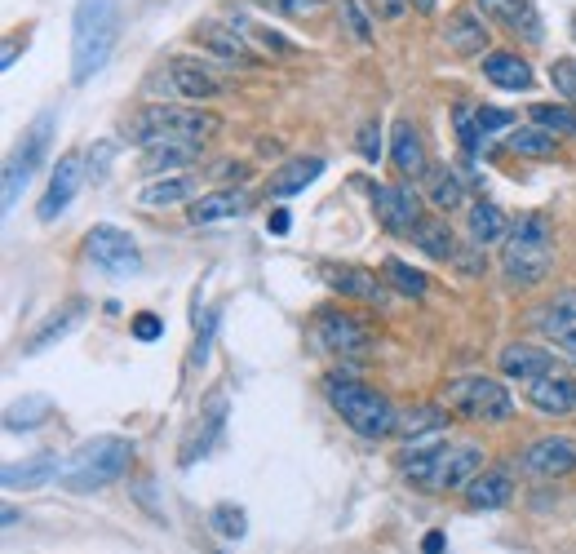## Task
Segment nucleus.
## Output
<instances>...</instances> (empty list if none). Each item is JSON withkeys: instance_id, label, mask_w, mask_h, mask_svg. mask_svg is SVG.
I'll return each instance as SVG.
<instances>
[{"instance_id": "72a5a7b5", "label": "nucleus", "mask_w": 576, "mask_h": 554, "mask_svg": "<svg viewBox=\"0 0 576 554\" xmlns=\"http://www.w3.org/2000/svg\"><path fill=\"white\" fill-rule=\"evenodd\" d=\"M439 426H448V413H444L439 404H417V408H408V413L395 417V430H399L404 439L430 435V430H439Z\"/></svg>"}, {"instance_id": "bb28decb", "label": "nucleus", "mask_w": 576, "mask_h": 554, "mask_svg": "<svg viewBox=\"0 0 576 554\" xmlns=\"http://www.w3.org/2000/svg\"><path fill=\"white\" fill-rule=\"evenodd\" d=\"M222 430H226V395H213V399H209V408H204V417L195 422L191 444L182 448V466H195V457L209 453V448L222 439Z\"/></svg>"}, {"instance_id": "a878e982", "label": "nucleus", "mask_w": 576, "mask_h": 554, "mask_svg": "<svg viewBox=\"0 0 576 554\" xmlns=\"http://www.w3.org/2000/svg\"><path fill=\"white\" fill-rule=\"evenodd\" d=\"M483 76H488L497 89H506V94H528V89L537 85L532 67L523 63L519 54H506V49H497V54L483 58Z\"/></svg>"}, {"instance_id": "e433bc0d", "label": "nucleus", "mask_w": 576, "mask_h": 554, "mask_svg": "<svg viewBox=\"0 0 576 554\" xmlns=\"http://www.w3.org/2000/svg\"><path fill=\"white\" fill-rule=\"evenodd\" d=\"M532 125L559 133V138H576V107H554V102H532Z\"/></svg>"}, {"instance_id": "2f4dec72", "label": "nucleus", "mask_w": 576, "mask_h": 554, "mask_svg": "<svg viewBox=\"0 0 576 554\" xmlns=\"http://www.w3.org/2000/svg\"><path fill=\"white\" fill-rule=\"evenodd\" d=\"M147 209H164V204H191L195 200V178H156L142 187L138 196Z\"/></svg>"}, {"instance_id": "f3484780", "label": "nucleus", "mask_w": 576, "mask_h": 554, "mask_svg": "<svg viewBox=\"0 0 576 554\" xmlns=\"http://www.w3.org/2000/svg\"><path fill=\"white\" fill-rule=\"evenodd\" d=\"M63 475V461H58V453H36V457H27V461H9L5 470H0V484H5L9 492H18V488H45V484H54V479Z\"/></svg>"}, {"instance_id": "f257e3e1", "label": "nucleus", "mask_w": 576, "mask_h": 554, "mask_svg": "<svg viewBox=\"0 0 576 554\" xmlns=\"http://www.w3.org/2000/svg\"><path fill=\"white\" fill-rule=\"evenodd\" d=\"M120 36V0H76L71 18V80L89 85L107 67Z\"/></svg>"}, {"instance_id": "603ef678", "label": "nucleus", "mask_w": 576, "mask_h": 554, "mask_svg": "<svg viewBox=\"0 0 576 554\" xmlns=\"http://www.w3.org/2000/svg\"><path fill=\"white\" fill-rule=\"evenodd\" d=\"M554 346H559V351H563V355H568L572 364H576V328H572L568 337H559V342H554Z\"/></svg>"}, {"instance_id": "a211bd4d", "label": "nucleus", "mask_w": 576, "mask_h": 554, "mask_svg": "<svg viewBox=\"0 0 576 554\" xmlns=\"http://www.w3.org/2000/svg\"><path fill=\"white\" fill-rule=\"evenodd\" d=\"M324 284L342 297H359V302H386V280H377L364 266H324Z\"/></svg>"}, {"instance_id": "7c9ffc66", "label": "nucleus", "mask_w": 576, "mask_h": 554, "mask_svg": "<svg viewBox=\"0 0 576 554\" xmlns=\"http://www.w3.org/2000/svg\"><path fill=\"white\" fill-rule=\"evenodd\" d=\"M80 315H85V302H71V306H63V311H58V315H49V324L40 328V333H36L32 342L23 346V351H27V355L49 351V346H54V342H63V337L71 333V328L80 324Z\"/></svg>"}, {"instance_id": "473e14b6", "label": "nucleus", "mask_w": 576, "mask_h": 554, "mask_svg": "<svg viewBox=\"0 0 576 554\" xmlns=\"http://www.w3.org/2000/svg\"><path fill=\"white\" fill-rule=\"evenodd\" d=\"M510 151L514 156H532V160H545L559 151V133L541 129V125H528V129H514L510 133Z\"/></svg>"}, {"instance_id": "dca6fc26", "label": "nucleus", "mask_w": 576, "mask_h": 554, "mask_svg": "<svg viewBox=\"0 0 576 554\" xmlns=\"http://www.w3.org/2000/svg\"><path fill=\"white\" fill-rule=\"evenodd\" d=\"M497 368H501V377H510V382H523V386H532V382H537V377L554 373V355H545L541 346H523V342H510L506 351L497 355Z\"/></svg>"}, {"instance_id": "5701e85b", "label": "nucleus", "mask_w": 576, "mask_h": 554, "mask_svg": "<svg viewBox=\"0 0 576 554\" xmlns=\"http://www.w3.org/2000/svg\"><path fill=\"white\" fill-rule=\"evenodd\" d=\"M204 156V142L200 138H164V142H151L147 156H142V173H169V169H187Z\"/></svg>"}, {"instance_id": "79ce46f5", "label": "nucleus", "mask_w": 576, "mask_h": 554, "mask_svg": "<svg viewBox=\"0 0 576 554\" xmlns=\"http://www.w3.org/2000/svg\"><path fill=\"white\" fill-rule=\"evenodd\" d=\"M209 523H213V532H222V537H231V541H240L244 532H249V515H244L240 506H218Z\"/></svg>"}, {"instance_id": "20e7f679", "label": "nucleus", "mask_w": 576, "mask_h": 554, "mask_svg": "<svg viewBox=\"0 0 576 554\" xmlns=\"http://www.w3.org/2000/svg\"><path fill=\"white\" fill-rule=\"evenodd\" d=\"M550 266H554V231L541 213H528V218L510 231L506 253H501V271H506L510 284L532 289V284H541L545 275H550Z\"/></svg>"}, {"instance_id": "f8f14e48", "label": "nucleus", "mask_w": 576, "mask_h": 554, "mask_svg": "<svg viewBox=\"0 0 576 554\" xmlns=\"http://www.w3.org/2000/svg\"><path fill=\"white\" fill-rule=\"evenodd\" d=\"M519 466L537 479H563L576 470V439H563V435H550V439H537V444L523 448Z\"/></svg>"}, {"instance_id": "4c0bfd02", "label": "nucleus", "mask_w": 576, "mask_h": 554, "mask_svg": "<svg viewBox=\"0 0 576 554\" xmlns=\"http://www.w3.org/2000/svg\"><path fill=\"white\" fill-rule=\"evenodd\" d=\"M426 191H430V204H435V209H457L461 204V182L452 178L448 169H426Z\"/></svg>"}, {"instance_id": "f03ea898", "label": "nucleus", "mask_w": 576, "mask_h": 554, "mask_svg": "<svg viewBox=\"0 0 576 554\" xmlns=\"http://www.w3.org/2000/svg\"><path fill=\"white\" fill-rule=\"evenodd\" d=\"M479 470H483L479 444H444V439H435V444L408 448L404 453V475L426 492L470 488V479H475Z\"/></svg>"}, {"instance_id": "412c9836", "label": "nucleus", "mask_w": 576, "mask_h": 554, "mask_svg": "<svg viewBox=\"0 0 576 554\" xmlns=\"http://www.w3.org/2000/svg\"><path fill=\"white\" fill-rule=\"evenodd\" d=\"M76 191H80V156L71 151V156L58 160L54 178H49V191H45V200H40V222H54L58 213L76 200Z\"/></svg>"}, {"instance_id": "864d4df0", "label": "nucleus", "mask_w": 576, "mask_h": 554, "mask_svg": "<svg viewBox=\"0 0 576 554\" xmlns=\"http://www.w3.org/2000/svg\"><path fill=\"white\" fill-rule=\"evenodd\" d=\"M421 550H426V554H439V550H444V537H439V532H430V537L421 541Z\"/></svg>"}, {"instance_id": "393cba45", "label": "nucleus", "mask_w": 576, "mask_h": 554, "mask_svg": "<svg viewBox=\"0 0 576 554\" xmlns=\"http://www.w3.org/2000/svg\"><path fill=\"white\" fill-rule=\"evenodd\" d=\"M169 85L178 89L182 98H195V102L222 94V80L213 76V67L195 63V58H173V63H169Z\"/></svg>"}, {"instance_id": "c9c22d12", "label": "nucleus", "mask_w": 576, "mask_h": 554, "mask_svg": "<svg viewBox=\"0 0 576 554\" xmlns=\"http://www.w3.org/2000/svg\"><path fill=\"white\" fill-rule=\"evenodd\" d=\"M382 280H386V289H395V293H404V297H426V289H430L426 271H417V266H408V262H399V258H386Z\"/></svg>"}, {"instance_id": "ea45409f", "label": "nucleus", "mask_w": 576, "mask_h": 554, "mask_svg": "<svg viewBox=\"0 0 576 554\" xmlns=\"http://www.w3.org/2000/svg\"><path fill=\"white\" fill-rule=\"evenodd\" d=\"M337 18H342V27L359 40V45H368V40H373V18H368L364 0H337Z\"/></svg>"}, {"instance_id": "cd10ccee", "label": "nucleus", "mask_w": 576, "mask_h": 554, "mask_svg": "<svg viewBox=\"0 0 576 554\" xmlns=\"http://www.w3.org/2000/svg\"><path fill=\"white\" fill-rule=\"evenodd\" d=\"M324 173V160L320 156H297V160H288L280 164V169L271 173V196L275 200H284V196H297V191H306L315 178Z\"/></svg>"}, {"instance_id": "0eeeda50", "label": "nucleus", "mask_w": 576, "mask_h": 554, "mask_svg": "<svg viewBox=\"0 0 576 554\" xmlns=\"http://www.w3.org/2000/svg\"><path fill=\"white\" fill-rule=\"evenodd\" d=\"M444 404L457 408V413L470 417V422H483V426L506 422L514 413V399L497 377H452L444 386Z\"/></svg>"}, {"instance_id": "58836bf2", "label": "nucleus", "mask_w": 576, "mask_h": 554, "mask_svg": "<svg viewBox=\"0 0 576 554\" xmlns=\"http://www.w3.org/2000/svg\"><path fill=\"white\" fill-rule=\"evenodd\" d=\"M49 408H54V404H49L45 395L23 399V404H14V408L5 413V430H36V426L49 417Z\"/></svg>"}, {"instance_id": "6ab92c4d", "label": "nucleus", "mask_w": 576, "mask_h": 554, "mask_svg": "<svg viewBox=\"0 0 576 554\" xmlns=\"http://www.w3.org/2000/svg\"><path fill=\"white\" fill-rule=\"evenodd\" d=\"M444 40H448V49L452 54H461V58H475L488 49V18L479 14V9H461V14H452L448 18V27H444Z\"/></svg>"}, {"instance_id": "c85d7f7f", "label": "nucleus", "mask_w": 576, "mask_h": 554, "mask_svg": "<svg viewBox=\"0 0 576 554\" xmlns=\"http://www.w3.org/2000/svg\"><path fill=\"white\" fill-rule=\"evenodd\" d=\"M532 324H537V333H545L550 342H559V337H568L576 328V289H563L554 293V302H545L537 315H532Z\"/></svg>"}, {"instance_id": "4468645a", "label": "nucleus", "mask_w": 576, "mask_h": 554, "mask_svg": "<svg viewBox=\"0 0 576 554\" xmlns=\"http://www.w3.org/2000/svg\"><path fill=\"white\" fill-rule=\"evenodd\" d=\"M528 404L537 408V413H550V417H568V413H576V377H568V373H545V377H537V382L528 386Z\"/></svg>"}, {"instance_id": "a19ab883", "label": "nucleus", "mask_w": 576, "mask_h": 554, "mask_svg": "<svg viewBox=\"0 0 576 554\" xmlns=\"http://www.w3.org/2000/svg\"><path fill=\"white\" fill-rule=\"evenodd\" d=\"M452 125H457V138H461V147H466V156H475L479 142H483L479 107H470V102H457V111H452Z\"/></svg>"}, {"instance_id": "f704fd0d", "label": "nucleus", "mask_w": 576, "mask_h": 554, "mask_svg": "<svg viewBox=\"0 0 576 554\" xmlns=\"http://www.w3.org/2000/svg\"><path fill=\"white\" fill-rule=\"evenodd\" d=\"M501 235H506V213H501L492 200H479L475 209H470V240H475V244H497Z\"/></svg>"}, {"instance_id": "c756f323", "label": "nucleus", "mask_w": 576, "mask_h": 554, "mask_svg": "<svg viewBox=\"0 0 576 554\" xmlns=\"http://www.w3.org/2000/svg\"><path fill=\"white\" fill-rule=\"evenodd\" d=\"M413 244L426 253V258H439V262L457 258V240H452V227L444 218H421L417 231H413Z\"/></svg>"}, {"instance_id": "423d86ee", "label": "nucleus", "mask_w": 576, "mask_h": 554, "mask_svg": "<svg viewBox=\"0 0 576 554\" xmlns=\"http://www.w3.org/2000/svg\"><path fill=\"white\" fill-rule=\"evenodd\" d=\"M222 129L218 116H209V111L200 107H178V102H156V107H142L138 116L125 125V133L133 142H142V147H151V142H164V138H213V133Z\"/></svg>"}, {"instance_id": "37998d69", "label": "nucleus", "mask_w": 576, "mask_h": 554, "mask_svg": "<svg viewBox=\"0 0 576 554\" xmlns=\"http://www.w3.org/2000/svg\"><path fill=\"white\" fill-rule=\"evenodd\" d=\"M257 9H271V14H284V18H306L324 5V0H253Z\"/></svg>"}, {"instance_id": "de8ad7c7", "label": "nucleus", "mask_w": 576, "mask_h": 554, "mask_svg": "<svg viewBox=\"0 0 576 554\" xmlns=\"http://www.w3.org/2000/svg\"><path fill=\"white\" fill-rule=\"evenodd\" d=\"M160 333H164L160 315H151V311L133 315V337H138V342H156V337H160Z\"/></svg>"}, {"instance_id": "c03bdc74", "label": "nucleus", "mask_w": 576, "mask_h": 554, "mask_svg": "<svg viewBox=\"0 0 576 554\" xmlns=\"http://www.w3.org/2000/svg\"><path fill=\"white\" fill-rule=\"evenodd\" d=\"M550 85L559 89L568 102H576V63H572V58H559V63L550 67Z\"/></svg>"}, {"instance_id": "7ed1b4c3", "label": "nucleus", "mask_w": 576, "mask_h": 554, "mask_svg": "<svg viewBox=\"0 0 576 554\" xmlns=\"http://www.w3.org/2000/svg\"><path fill=\"white\" fill-rule=\"evenodd\" d=\"M133 461V444L120 435H98L89 439V444H80L76 453L63 461V475H58V484L67 492H98L107 484H116L120 475L129 470Z\"/></svg>"}, {"instance_id": "b1692460", "label": "nucleus", "mask_w": 576, "mask_h": 554, "mask_svg": "<svg viewBox=\"0 0 576 554\" xmlns=\"http://www.w3.org/2000/svg\"><path fill=\"white\" fill-rule=\"evenodd\" d=\"M514 501V475L510 470H479L466 488V506L470 510H501Z\"/></svg>"}, {"instance_id": "aec40b11", "label": "nucleus", "mask_w": 576, "mask_h": 554, "mask_svg": "<svg viewBox=\"0 0 576 554\" xmlns=\"http://www.w3.org/2000/svg\"><path fill=\"white\" fill-rule=\"evenodd\" d=\"M249 209V191L240 187H226V191H209V196H195L187 204V218L195 227H209V222H226V218H240Z\"/></svg>"}, {"instance_id": "a18cd8bd", "label": "nucleus", "mask_w": 576, "mask_h": 554, "mask_svg": "<svg viewBox=\"0 0 576 554\" xmlns=\"http://www.w3.org/2000/svg\"><path fill=\"white\" fill-rule=\"evenodd\" d=\"M359 156H364V160H382V129H377V120H368V125L359 129Z\"/></svg>"}, {"instance_id": "9b49d317", "label": "nucleus", "mask_w": 576, "mask_h": 554, "mask_svg": "<svg viewBox=\"0 0 576 554\" xmlns=\"http://www.w3.org/2000/svg\"><path fill=\"white\" fill-rule=\"evenodd\" d=\"M320 342L328 355H342V359H359L373 351V333L346 311H324L320 315Z\"/></svg>"}, {"instance_id": "3c124183", "label": "nucleus", "mask_w": 576, "mask_h": 554, "mask_svg": "<svg viewBox=\"0 0 576 554\" xmlns=\"http://www.w3.org/2000/svg\"><path fill=\"white\" fill-rule=\"evenodd\" d=\"M266 231H271V235H288V213H284V209H271V218H266Z\"/></svg>"}, {"instance_id": "5fc2aeb1", "label": "nucleus", "mask_w": 576, "mask_h": 554, "mask_svg": "<svg viewBox=\"0 0 576 554\" xmlns=\"http://www.w3.org/2000/svg\"><path fill=\"white\" fill-rule=\"evenodd\" d=\"M413 5L421 9V14H430V9H435V0H413Z\"/></svg>"}, {"instance_id": "09e8293b", "label": "nucleus", "mask_w": 576, "mask_h": 554, "mask_svg": "<svg viewBox=\"0 0 576 554\" xmlns=\"http://www.w3.org/2000/svg\"><path fill=\"white\" fill-rule=\"evenodd\" d=\"M408 5H413V0H364V9L373 18H399Z\"/></svg>"}, {"instance_id": "8fccbe9b", "label": "nucleus", "mask_w": 576, "mask_h": 554, "mask_svg": "<svg viewBox=\"0 0 576 554\" xmlns=\"http://www.w3.org/2000/svg\"><path fill=\"white\" fill-rule=\"evenodd\" d=\"M107 164H111V142H102V147H98V160H89V169H94V182H102Z\"/></svg>"}, {"instance_id": "4be33fe9", "label": "nucleus", "mask_w": 576, "mask_h": 554, "mask_svg": "<svg viewBox=\"0 0 576 554\" xmlns=\"http://www.w3.org/2000/svg\"><path fill=\"white\" fill-rule=\"evenodd\" d=\"M390 160H395L399 178H421V173L430 169L426 147H421V133L413 129V120H395V129H390Z\"/></svg>"}, {"instance_id": "ddd939ff", "label": "nucleus", "mask_w": 576, "mask_h": 554, "mask_svg": "<svg viewBox=\"0 0 576 554\" xmlns=\"http://www.w3.org/2000/svg\"><path fill=\"white\" fill-rule=\"evenodd\" d=\"M475 9L488 18V23L510 27V32H519L523 40H532V45L545 36L541 14H537V5H532V0H475Z\"/></svg>"}, {"instance_id": "2eb2a0df", "label": "nucleus", "mask_w": 576, "mask_h": 554, "mask_svg": "<svg viewBox=\"0 0 576 554\" xmlns=\"http://www.w3.org/2000/svg\"><path fill=\"white\" fill-rule=\"evenodd\" d=\"M195 40H200L209 54H218L222 63H240V67H257V63H262V58L249 49V40L235 32V27L213 23V18H204V23L195 27Z\"/></svg>"}, {"instance_id": "49530a36", "label": "nucleus", "mask_w": 576, "mask_h": 554, "mask_svg": "<svg viewBox=\"0 0 576 554\" xmlns=\"http://www.w3.org/2000/svg\"><path fill=\"white\" fill-rule=\"evenodd\" d=\"M510 125H514L510 111H501V107H479V129H483V138H488V133H497V129H510Z\"/></svg>"}, {"instance_id": "9d476101", "label": "nucleus", "mask_w": 576, "mask_h": 554, "mask_svg": "<svg viewBox=\"0 0 576 554\" xmlns=\"http://www.w3.org/2000/svg\"><path fill=\"white\" fill-rule=\"evenodd\" d=\"M373 209H377V222H382L390 235H413L417 222H421V196L408 187V182L377 187L373 191Z\"/></svg>"}, {"instance_id": "39448f33", "label": "nucleus", "mask_w": 576, "mask_h": 554, "mask_svg": "<svg viewBox=\"0 0 576 554\" xmlns=\"http://www.w3.org/2000/svg\"><path fill=\"white\" fill-rule=\"evenodd\" d=\"M328 404L342 413V422L364 439H382L395 430V408L377 386H364L355 377H328Z\"/></svg>"}, {"instance_id": "1a4fd4ad", "label": "nucleus", "mask_w": 576, "mask_h": 554, "mask_svg": "<svg viewBox=\"0 0 576 554\" xmlns=\"http://www.w3.org/2000/svg\"><path fill=\"white\" fill-rule=\"evenodd\" d=\"M85 258L107 275H138V266H142L133 235L120 227H107V222L85 235Z\"/></svg>"}, {"instance_id": "6e6552de", "label": "nucleus", "mask_w": 576, "mask_h": 554, "mask_svg": "<svg viewBox=\"0 0 576 554\" xmlns=\"http://www.w3.org/2000/svg\"><path fill=\"white\" fill-rule=\"evenodd\" d=\"M49 138H54V116H40L36 125L23 133V147H18L14 156H9V164H5V209H14L18 196H23V187L32 182V173L45 164Z\"/></svg>"}]
</instances>
